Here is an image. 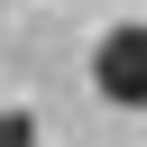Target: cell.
<instances>
[{"mask_svg":"<svg viewBox=\"0 0 147 147\" xmlns=\"http://www.w3.org/2000/svg\"><path fill=\"white\" fill-rule=\"evenodd\" d=\"M92 92H101L110 110H147V18L101 28V46H92Z\"/></svg>","mask_w":147,"mask_h":147,"instance_id":"6da1fadb","label":"cell"},{"mask_svg":"<svg viewBox=\"0 0 147 147\" xmlns=\"http://www.w3.org/2000/svg\"><path fill=\"white\" fill-rule=\"evenodd\" d=\"M0 147H37V110H0Z\"/></svg>","mask_w":147,"mask_h":147,"instance_id":"7a4b0ae2","label":"cell"}]
</instances>
